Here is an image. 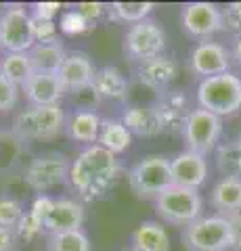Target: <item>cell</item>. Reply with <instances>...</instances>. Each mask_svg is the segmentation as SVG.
<instances>
[{"mask_svg":"<svg viewBox=\"0 0 241 251\" xmlns=\"http://www.w3.org/2000/svg\"><path fill=\"white\" fill-rule=\"evenodd\" d=\"M118 155L101 145H90L72 161L67 182L84 201H95L109 191L120 176Z\"/></svg>","mask_w":241,"mask_h":251,"instance_id":"1","label":"cell"},{"mask_svg":"<svg viewBox=\"0 0 241 251\" xmlns=\"http://www.w3.org/2000/svg\"><path fill=\"white\" fill-rule=\"evenodd\" d=\"M195 99L199 109L218 117L235 115L241 109V77L233 72L206 77L197 86Z\"/></svg>","mask_w":241,"mask_h":251,"instance_id":"2","label":"cell"},{"mask_svg":"<svg viewBox=\"0 0 241 251\" xmlns=\"http://www.w3.org/2000/svg\"><path fill=\"white\" fill-rule=\"evenodd\" d=\"M128 184L138 199H158L174 184L170 159L164 155H145L128 172Z\"/></svg>","mask_w":241,"mask_h":251,"instance_id":"3","label":"cell"},{"mask_svg":"<svg viewBox=\"0 0 241 251\" xmlns=\"http://www.w3.org/2000/svg\"><path fill=\"white\" fill-rule=\"evenodd\" d=\"M65 120L67 117L61 105H49V107L27 105L15 115L13 132L26 140H49L55 138L65 128Z\"/></svg>","mask_w":241,"mask_h":251,"instance_id":"4","label":"cell"},{"mask_svg":"<svg viewBox=\"0 0 241 251\" xmlns=\"http://www.w3.org/2000/svg\"><path fill=\"white\" fill-rule=\"evenodd\" d=\"M155 214L172 226H189L204 214V199L195 188L172 184L155 199Z\"/></svg>","mask_w":241,"mask_h":251,"instance_id":"5","label":"cell"},{"mask_svg":"<svg viewBox=\"0 0 241 251\" xmlns=\"http://www.w3.org/2000/svg\"><path fill=\"white\" fill-rule=\"evenodd\" d=\"M166 50V31L155 19H145L130 25L124 34V54L143 65L147 61L161 57Z\"/></svg>","mask_w":241,"mask_h":251,"instance_id":"6","label":"cell"},{"mask_svg":"<svg viewBox=\"0 0 241 251\" xmlns=\"http://www.w3.org/2000/svg\"><path fill=\"white\" fill-rule=\"evenodd\" d=\"M183 245L189 251H231L229 220L220 214L201 216L183 228Z\"/></svg>","mask_w":241,"mask_h":251,"instance_id":"7","label":"cell"},{"mask_svg":"<svg viewBox=\"0 0 241 251\" xmlns=\"http://www.w3.org/2000/svg\"><path fill=\"white\" fill-rule=\"evenodd\" d=\"M0 42L4 52H29L36 44L32 13L21 4H9L0 11Z\"/></svg>","mask_w":241,"mask_h":251,"instance_id":"8","label":"cell"},{"mask_svg":"<svg viewBox=\"0 0 241 251\" xmlns=\"http://www.w3.org/2000/svg\"><path fill=\"white\" fill-rule=\"evenodd\" d=\"M220 134H222V117L199 107L189 113L183 128V138L187 143V149L204 157L216 151Z\"/></svg>","mask_w":241,"mask_h":251,"instance_id":"9","label":"cell"},{"mask_svg":"<svg viewBox=\"0 0 241 251\" xmlns=\"http://www.w3.org/2000/svg\"><path fill=\"white\" fill-rule=\"evenodd\" d=\"M69 168H72V161L67 159V155L57 151L42 153L29 163L26 172V182L29 188H34L36 193L42 195L51 188L67 182Z\"/></svg>","mask_w":241,"mask_h":251,"instance_id":"10","label":"cell"},{"mask_svg":"<svg viewBox=\"0 0 241 251\" xmlns=\"http://www.w3.org/2000/svg\"><path fill=\"white\" fill-rule=\"evenodd\" d=\"M183 29L191 38L210 40L216 31L224 29L222 25V9L214 2H187L181 9Z\"/></svg>","mask_w":241,"mask_h":251,"instance_id":"11","label":"cell"},{"mask_svg":"<svg viewBox=\"0 0 241 251\" xmlns=\"http://www.w3.org/2000/svg\"><path fill=\"white\" fill-rule=\"evenodd\" d=\"M231 63H233L231 50H227V46H222L220 42H212V40L199 42L189 54L191 72L199 75L201 80L231 72Z\"/></svg>","mask_w":241,"mask_h":251,"instance_id":"12","label":"cell"},{"mask_svg":"<svg viewBox=\"0 0 241 251\" xmlns=\"http://www.w3.org/2000/svg\"><path fill=\"white\" fill-rule=\"evenodd\" d=\"M170 168H172V178L176 186L199 191L208 180V159L204 155L189 151V149L174 155L170 159Z\"/></svg>","mask_w":241,"mask_h":251,"instance_id":"13","label":"cell"},{"mask_svg":"<svg viewBox=\"0 0 241 251\" xmlns=\"http://www.w3.org/2000/svg\"><path fill=\"white\" fill-rule=\"evenodd\" d=\"M95 74H97V69L92 65L88 54L82 50H74V52H67V57L57 75L61 84H63L65 92H76V90L90 88L92 80H95Z\"/></svg>","mask_w":241,"mask_h":251,"instance_id":"14","label":"cell"},{"mask_svg":"<svg viewBox=\"0 0 241 251\" xmlns=\"http://www.w3.org/2000/svg\"><path fill=\"white\" fill-rule=\"evenodd\" d=\"M21 90L26 94L27 103L36 107L59 105V100L65 94V88L57 74H42V72H34L27 77V82L21 86Z\"/></svg>","mask_w":241,"mask_h":251,"instance_id":"15","label":"cell"},{"mask_svg":"<svg viewBox=\"0 0 241 251\" xmlns=\"http://www.w3.org/2000/svg\"><path fill=\"white\" fill-rule=\"evenodd\" d=\"M84 207L80 201L76 199H55L51 214L46 216L42 230L51 234H61V232H72V230H82L84 226Z\"/></svg>","mask_w":241,"mask_h":251,"instance_id":"16","label":"cell"},{"mask_svg":"<svg viewBox=\"0 0 241 251\" xmlns=\"http://www.w3.org/2000/svg\"><path fill=\"white\" fill-rule=\"evenodd\" d=\"M158 120L161 124L164 132H178L185 128V122L193 109L189 107V99L183 90H168L158 99L153 105Z\"/></svg>","mask_w":241,"mask_h":251,"instance_id":"17","label":"cell"},{"mask_svg":"<svg viewBox=\"0 0 241 251\" xmlns=\"http://www.w3.org/2000/svg\"><path fill=\"white\" fill-rule=\"evenodd\" d=\"M176 74H178L176 61L166 57V54L136 67V80L149 90H166L174 82Z\"/></svg>","mask_w":241,"mask_h":251,"instance_id":"18","label":"cell"},{"mask_svg":"<svg viewBox=\"0 0 241 251\" xmlns=\"http://www.w3.org/2000/svg\"><path fill=\"white\" fill-rule=\"evenodd\" d=\"M101 124H103V117L97 111H92V109H78V111H74L65 120V132L76 143H84L90 147V145H97Z\"/></svg>","mask_w":241,"mask_h":251,"instance_id":"19","label":"cell"},{"mask_svg":"<svg viewBox=\"0 0 241 251\" xmlns=\"http://www.w3.org/2000/svg\"><path fill=\"white\" fill-rule=\"evenodd\" d=\"M122 124L130 130L132 136L153 138V136H158V134L164 132L153 107H141V105L126 107L124 113H122Z\"/></svg>","mask_w":241,"mask_h":251,"instance_id":"20","label":"cell"},{"mask_svg":"<svg viewBox=\"0 0 241 251\" xmlns=\"http://www.w3.org/2000/svg\"><path fill=\"white\" fill-rule=\"evenodd\" d=\"M210 203L220 216L241 214V178H220L212 186Z\"/></svg>","mask_w":241,"mask_h":251,"instance_id":"21","label":"cell"},{"mask_svg":"<svg viewBox=\"0 0 241 251\" xmlns=\"http://www.w3.org/2000/svg\"><path fill=\"white\" fill-rule=\"evenodd\" d=\"M29 61H32L34 72H42V74H59L61 65L67 57L65 46L61 44L59 38L51 42H36L34 49L27 52Z\"/></svg>","mask_w":241,"mask_h":251,"instance_id":"22","label":"cell"},{"mask_svg":"<svg viewBox=\"0 0 241 251\" xmlns=\"http://www.w3.org/2000/svg\"><path fill=\"white\" fill-rule=\"evenodd\" d=\"M92 90L99 99H107V100H122L126 99L128 92V80L118 67L113 65H105L97 69L95 80H92Z\"/></svg>","mask_w":241,"mask_h":251,"instance_id":"23","label":"cell"},{"mask_svg":"<svg viewBox=\"0 0 241 251\" xmlns=\"http://www.w3.org/2000/svg\"><path fill=\"white\" fill-rule=\"evenodd\" d=\"M132 249L136 251H170V237L160 222L145 220L132 232Z\"/></svg>","mask_w":241,"mask_h":251,"instance_id":"24","label":"cell"},{"mask_svg":"<svg viewBox=\"0 0 241 251\" xmlns=\"http://www.w3.org/2000/svg\"><path fill=\"white\" fill-rule=\"evenodd\" d=\"M97 145H101L103 149H107L113 155H122L126 153L130 145H132V134L126 126L122 124V120H103L101 124V132H99V140Z\"/></svg>","mask_w":241,"mask_h":251,"instance_id":"25","label":"cell"},{"mask_svg":"<svg viewBox=\"0 0 241 251\" xmlns=\"http://www.w3.org/2000/svg\"><path fill=\"white\" fill-rule=\"evenodd\" d=\"M0 74L9 82H13L15 86L21 88L27 82V77L34 74L29 54L27 52H4V57L0 59Z\"/></svg>","mask_w":241,"mask_h":251,"instance_id":"26","label":"cell"},{"mask_svg":"<svg viewBox=\"0 0 241 251\" xmlns=\"http://www.w3.org/2000/svg\"><path fill=\"white\" fill-rule=\"evenodd\" d=\"M214 161L222 178H241V143H220L214 151Z\"/></svg>","mask_w":241,"mask_h":251,"instance_id":"27","label":"cell"},{"mask_svg":"<svg viewBox=\"0 0 241 251\" xmlns=\"http://www.w3.org/2000/svg\"><path fill=\"white\" fill-rule=\"evenodd\" d=\"M155 11L153 2H113L109 4V13L115 21L130 23L134 25L138 21L149 19V15Z\"/></svg>","mask_w":241,"mask_h":251,"instance_id":"28","label":"cell"},{"mask_svg":"<svg viewBox=\"0 0 241 251\" xmlns=\"http://www.w3.org/2000/svg\"><path fill=\"white\" fill-rule=\"evenodd\" d=\"M46 251H92L90 239L84 230H72L51 234L46 241Z\"/></svg>","mask_w":241,"mask_h":251,"instance_id":"29","label":"cell"},{"mask_svg":"<svg viewBox=\"0 0 241 251\" xmlns=\"http://www.w3.org/2000/svg\"><path fill=\"white\" fill-rule=\"evenodd\" d=\"M23 218V205L17 199L0 197V226L15 230Z\"/></svg>","mask_w":241,"mask_h":251,"instance_id":"30","label":"cell"},{"mask_svg":"<svg viewBox=\"0 0 241 251\" xmlns=\"http://www.w3.org/2000/svg\"><path fill=\"white\" fill-rule=\"evenodd\" d=\"M90 27L92 25L76 9L63 11L61 13V17H59V29L63 31V34H67V36H80V34H84V31H88Z\"/></svg>","mask_w":241,"mask_h":251,"instance_id":"31","label":"cell"},{"mask_svg":"<svg viewBox=\"0 0 241 251\" xmlns=\"http://www.w3.org/2000/svg\"><path fill=\"white\" fill-rule=\"evenodd\" d=\"M17 100H19V86H15L0 74V111L4 113V111L15 109L17 107Z\"/></svg>","mask_w":241,"mask_h":251,"instance_id":"32","label":"cell"},{"mask_svg":"<svg viewBox=\"0 0 241 251\" xmlns=\"http://www.w3.org/2000/svg\"><path fill=\"white\" fill-rule=\"evenodd\" d=\"M222 25L224 29L241 36V2H231L222 9Z\"/></svg>","mask_w":241,"mask_h":251,"instance_id":"33","label":"cell"},{"mask_svg":"<svg viewBox=\"0 0 241 251\" xmlns=\"http://www.w3.org/2000/svg\"><path fill=\"white\" fill-rule=\"evenodd\" d=\"M34 38L36 42H51L57 38V23L55 21H44V19H34Z\"/></svg>","mask_w":241,"mask_h":251,"instance_id":"34","label":"cell"},{"mask_svg":"<svg viewBox=\"0 0 241 251\" xmlns=\"http://www.w3.org/2000/svg\"><path fill=\"white\" fill-rule=\"evenodd\" d=\"M53 205H55V199L53 197H49V195H38L32 203V207H29V214H32L40 224H44V220L51 214Z\"/></svg>","mask_w":241,"mask_h":251,"instance_id":"35","label":"cell"},{"mask_svg":"<svg viewBox=\"0 0 241 251\" xmlns=\"http://www.w3.org/2000/svg\"><path fill=\"white\" fill-rule=\"evenodd\" d=\"M17 234L21 239H26V241H29V239H34L38 232L42 230V224L38 222V220L32 216V214H23V218H21V222L17 224Z\"/></svg>","mask_w":241,"mask_h":251,"instance_id":"36","label":"cell"},{"mask_svg":"<svg viewBox=\"0 0 241 251\" xmlns=\"http://www.w3.org/2000/svg\"><path fill=\"white\" fill-rule=\"evenodd\" d=\"M74 9L80 13L82 17L86 19L92 27H95V21L107 11V9H105V4H101V2H80V4H76Z\"/></svg>","mask_w":241,"mask_h":251,"instance_id":"37","label":"cell"},{"mask_svg":"<svg viewBox=\"0 0 241 251\" xmlns=\"http://www.w3.org/2000/svg\"><path fill=\"white\" fill-rule=\"evenodd\" d=\"M61 4L59 2H36L32 4V17L34 19H44V21H53L55 15H59Z\"/></svg>","mask_w":241,"mask_h":251,"instance_id":"38","label":"cell"},{"mask_svg":"<svg viewBox=\"0 0 241 251\" xmlns=\"http://www.w3.org/2000/svg\"><path fill=\"white\" fill-rule=\"evenodd\" d=\"M231 226V251H241V214L224 216Z\"/></svg>","mask_w":241,"mask_h":251,"instance_id":"39","label":"cell"},{"mask_svg":"<svg viewBox=\"0 0 241 251\" xmlns=\"http://www.w3.org/2000/svg\"><path fill=\"white\" fill-rule=\"evenodd\" d=\"M15 249V230L0 226V251H13Z\"/></svg>","mask_w":241,"mask_h":251,"instance_id":"40","label":"cell"},{"mask_svg":"<svg viewBox=\"0 0 241 251\" xmlns=\"http://www.w3.org/2000/svg\"><path fill=\"white\" fill-rule=\"evenodd\" d=\"M231 59L241 67V36H235V42H233L231 49Z\"/></svg>","mask_w":241,"mask_h":251,"instance_id":"41","label":"cell"},{"mask_svg":"<svg viewBox=\"0 0 241 251\" xmlns=\"http://www.w3.org/2000/svg\"><path fill=\"white\" fill-rule=\"evenodd\" d=\"M120 251H136V249H132V247H128V249H120Z\"/></svg>","mask_w":241,"mask_h":251,"instance_id":"42","label":"cell"},{"mask_svg":"<svg viewBox=\"0 0 241 251\" xmlns=\"http://www.w3.org/2000/svg\"><path fill=\"white\" fill-rule=\"evenodd\" d=\"M0 50H2V42H0Z\"/></svg>","mask_w":241,"mask_h":251,"instance_id":"43","label":"cell"},{"mask_svg":"<svg viewBox=\"0 0 241 251\" xmlns=\"http://www.w3.org/2000/svg\"><path fill=\"white\" fill-rule=\"evenodd\" d=\"M237 140H239V143H241V134H239V138H237Z\"/></svg>","mask_w":241,"mask_h":251,"instance_id":"44","label":"cell"}]
</instances>
